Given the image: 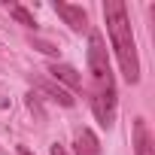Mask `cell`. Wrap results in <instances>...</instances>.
Masks as SVG:
<instances>
[{
	"label": "cell",
	"mask_w": 155,
	"mask_h": 155,
	"mask_svg": "<svg viewBox=\"0 0 155 155\" xmlns=\"http://www.w3.org/2000/svg\"><path fill=\"white\" fill-rule=\"evenodd\" d=\"M104 21H107V34H110V43L116 49V58H119L125 82L137 85L140 82V58H137L134 34H131L128 6L122 3V0H107V3H104Z\"/></svg>",
	"instance_id": "6da1fadb"
},
{
	"label": "cell",
	"mask_w": 155,
	"mask_h": 155,
	"mask_svg": "<svg viewBox=\"0 0 155 155\" xmlns=\"http://www.w3.org/2000/svg\"><path fill=\"white\" fill-rule=\"evenodd\" d=\"M88 70L94 76V85L113 82V70H110V58H107V40L97 28L88 31Z\"/></svg>",
	"instance_id": "7a4b0ae2"
},
{
	"label": "cell",
	"mask_w": 155,
	"mask_h": 155,
	"mask_svg": "<svg viewBox=\"0 0 155 155\" xmlns=\"http://www.w3.org/2000/svg\"><path fill=\"white\" fill-rule=\"evenodd\" d=\"M91 110H94V119H97L104 128H113V125H116V85H113V82L94 85Z\"/></svg>",
	"instance_id": "3957f363"
},
{
	"label": "cell",
	"mask_w": 155,
	"mask_h": 155,
	"mask_svg": "<svg viewBox=\"0 0 155 155\" xmlns=\"http://www.w3.org/2000/svg\"><path fill=\"white\" fill-rule=\"evenodd\" d=\"M52 9L64 18V25H67L70 31H76V34L88 31V12H85L82 6H73V3H64V0H55Z\"/></svg>",
	"instance_id": "277c9868"
},
{
	"label": "cell",
	"mask_w": 155,
	"mask_h": 155,
	"mask_svg": "<svg viewBox=\"0 0 155 155\" xmlns=\"http://www.w3.org/2000/svg\"><path fill=\"white\" fill-rule=\"evenodd\" d=\"M134 155H155V143L146 128V119H134Z\"/></svg>",
	"instance_id": "5b68a950"
},
{
	"label": "cell",
	"mask_w": 155,
	"mask_h": 155,
	"mask_svg": "<svg viewBox=\"0 0 155 155\" xmlns=\"http://www.w3.org/2000/svg\"><path fill=\"white\" fill-rule=\"evenodd\" d=\"M49 73H52V79H58V82H64L67 88H82V76L76 73L70 64H49Z\"/></svg>",
	"instance_id": "8992f818"
},
{
	"label": "cell",
	"mask_w": 155,
	"mask_h": 155,
	"mask_svg": "<svg viewBox=\"0 0 155 155\" xmlns=\"http://www.w3.org/2000/svg\"><path fill=\"white\" fill-rule=\"evenodd\" d=\"M76 155H101V140L94 137V131L82 128L79 134H76Z\"/></svg>",
	"instance_id": "52a82bcc"
},
{
	"label": "cell",
	"mask_w": 155,
	"mask_h": 155,
	"mask_svg": "<svg viewBox=\"0 0 155 155\" xmlns=\"http://www.w3.org/2000/svg\"><path fill=\"white\" fill-rule=\"evenodd\" d=\"M40 88H43L52 101H58L61 107H73V104H76V101H73V94H70L67 88H61V85H55V82H49V79H43V82H40Z\"/></svg>",
	"instance_id": "ba28073f"
},
{
	"label": "cell",
	"mask_w": 155,
	"mask_h": 155,
	"mask_svg": "<svg viewBox=\"0 0 155 155\" xmlns=\"http://www.w3.org/2000/svg\"><path fill=\"white\" fill-rule=\"evenodd\" d=\"M9 15H12L18 25H25V28H37V18H34V12H28L21 3H9Z\"/></svg>",
	"instance_id": "9c48e42d"
},
{
	"label": "cell",
	"mask_w": 155,
	"mask_h": 155,
	"mask_svg": "<svg viewBox=\"0 0 155 155\" xmlns=\"http://www.w3.org/2000/svg\"><path fill=\"white\" fill-rule=\"evenodd\" d=\"M34 46H37L40 52H46V55H58V46H52V43H43V40H37Z\"/></svg>",
	"instance_id": "30bf717a"
},
{
	"label": "cell",
	"mask_w": 155,
	"mask_h": 155,
	"mask_svg": "<svg viewBox=\"0 0 155 155\" xmlns=\"http://www.w3.org/2000/svg\"><path fill=\"white\" fill-rule=\"evenodd\" d=\"M52 155H67V149H64L61 143H52Z\"/></svg>",
	"instance_id": "8fae6325"
}]
</instances>
